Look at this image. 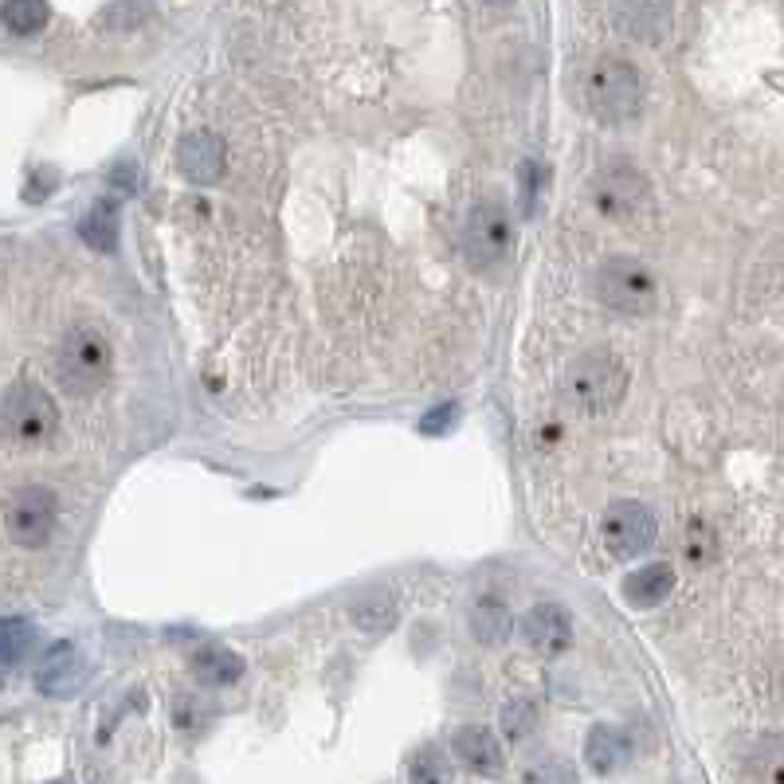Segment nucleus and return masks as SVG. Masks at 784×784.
<instances>
[{
	"instance_id": "14",
	"label": "nucleus",
	"mask_w": 784,
	"mask_h": 784,
	"mask_svg": "<svg viewBox=\"0 0 784 784\" xmlns=\"http://www.w3.org/2000/svg\"><path fill=\"white\" fill-rule=\"evenodd\" d=\"M451 749L471 773L479 776H503L506 769V753H503V741H498L495 729L486 726H463L456 729V738H451Z\"/></svg>"
},
{
	"instance_id": "9",
	"label": "nucleus",
	"mask_w": 784,
	"mask_h": 784,
	"mask_svg": "<svg viewBox=\"0 0 784 784\" xmlns=\"http://www.w3.org/2000/svg\"><path fill=\"white\" fill-rule=\"evenodd\" d=\"M655 514L635 498H620L604 510V545L612 557L632 561L639 553H647L655 545Z\"/></svg>"
},
{
	"instance_id": "4",
	"label": "nucleus",
	"mask_w": 784,
	"mask_h": 784,
	"mask_svg": "<svg viewBox=\"0 0 784 784\" xmlns=\"http://www.w3.org/2000/svg\"><path fill=\"white\" fill-rule=\"evenodd\" d=\"M597 299L608 310L627 318H644L655 314L659 307V279L652 275L644 260L635 255H612V260L600 263L597 272Z\"/></svg>"
},
{
	"instance_id": "16",
	"label": "nucleus",
	"mask_w": 784,
	"mask_h": 784,
	"mask_svg": "<svg viewBox=\"0 0 784 784\" xmlns=\"http://www.w3.org/2000/svg\"><path fill=\"white\" fill-rule=\"evenodd\" d=\"M193 675L205 687H232L243 679V659L224 644H205L193 655Z\"/></svg>"
},
{
	"instance_id": "25",
	"label": "nucleus",
	"mask_w": 784,
	"mask_h": 784,
	"mask_svg": "<svg viewBox=\"0 0 784 784\" xmlns=\"http://www.w3.org/2000/svg\"><path fill=\"white\" fill-rule=\"evenodd\" d=\"M538 726V706L530 699H510L503 706V734L510 741H522L526 734H533Z\"/></svg>"
},
{
	"instance_id": "17",
	"label": "nucleus",
	"mask_w": 784,
	"mask_h": 784,
	"mask_svg": "<svg viewBox=\"0 0 784 784\" xmlns=\"http://www.w3.org/2000/svg\"><path fill=\"white\" fill-rule=\"evenodd\" d=\"M585 761L592 773L608 776L627 761V738L612 726H592L585 738Z\"/></svg>"
},
{
	"instance_id": "18",
	"label": "nucleus",
	"mask_w": 784,
	"mask_h": 784,
	"mask_svg": "<svg viewBox=\"0 0 784 784\" xmlns=\"http://www.w3.org/2000/svg\"><path fill=\"white\" fill-rule=\"evenodd\" d=\"M510 608H506L503 597H479L475 608H471V632L483 647H498L510 639Z\"/></svg>"
},
{
	"instance_id": "27",
	"label": "nucleus",
	"mask_w": 784,
	"mask_h": 784,
	"mask_svg": "<svg viewBox=\"0 0 784 784\" xmlns=\"http://www.w3.org/2000/svg\"><path fill=\"white\" fill-rule=\"evenodd\" d=\"M111 181L118 188H126V193H134V188H138V165H134V161H122V165L111 173Z\"/></svg>"
},
{
	"instance_id": "23",
	"label": "nucleus",
	"mask_w": 784,
	"mask_h": 784,
	"mask_svg": "<svg viewBox=\"0 0 784 784\" xmlns=\"http://www.w3.org/2000/svg\"><path fill=\"white\" fill-rule=\"evenodd\" d=\"M32 639H36V627H32L28 620H20V616L4 620V624H0V644H4V667H16L20 659H24V652L32 647Z\"/></svg>"
},
{
	"instance_id": "24",
	"label": "nucleus",
	"mask_w": 784,
	"mask_h": 784,
	"mask_svg": "<svg viewBox=\"0 0 784 784\" xmlns=\"http://www.w3.org/2000/svg\"><path fill=\"white\" fill-rule=\"evenodd\" d=\"M146 16H150V4H146V0H114L111 9L99 16V24H103L106 32H134L138 24H146Z\"/></svg>"
},
{
	"instance_id": "20",
	"label": "nucleus",
	"mask_w": 784,
	"mask_h": 784,
	"mask_svg": "<svg viewBox=\"0 0 784 784\" xmlns=\"http://www.w3.org/2000/svg\"><path fill=\"white\" fill-rule=\"evenodd\" d=\"M79 235L94 252H114L118 247V208L111 200H94L91 212L79 220Z\"/></svg>"
},
{
	"instance_id": "2",
	"label": "nucleus",
	"mask_w": 784,
	"mask_h": 784,
	"mask_svg": "<svg viewBox=\"0 0 784 784\" xmlns=\"http://www.w3.org/2000/svg\"><path fill=\"white\" fill-rule=\"evenodd\" d=\"M580 94H585L588 114L597 122L627 126L639 114V106H644V79L635 71V64H627L620 56H604L588 67Z\"/></svg>"
},
{
	"instance_id": "21",
	"label": "nucleus",
	"mask_w": 784,
	"mask_h": 784,
	"mask_svg": "<svg viewBox=\"0 0 784 784\" xmlns=\"http://www.w3.org/2000/svg\"><path fill=\"white\" fill-rule=\"evenodd\" d=\"M51 20V4L47 0H4V28L12 36H36Z\"/></svg>"
},
{
	"instance_id": "3",
	"label": "nucleus",
	"mask_w": 784,
	"mask_h": 784,
	"mask_svg": "<svg viewBox=\"0 0 784 784\" xmlns=\"http://www.w3.org/2000/svg\"><path fill=\"white\" fill-rule=\"evenodd\" d=\"M111 342L94 326H71L51 354V373L71 396H94L111 381Z\"/></svg>"
},
{
	"instance_id": "19",
	"label": "nucleus",
	"mask_w": 784,
	"mask_h": 784,
	"mask_svg": "<svg viewBox=\"0 0 784 784\" xmlns=\"http://www.w3.org/2000/svg\"><path fill=\"white\" fill-rule=\"evenodd\" d=\"M349 616H354V624L361 627V632L384 635L392 624H396V600H392L389 592H384V588H369L365 597L354 600Z\"/></svg>"
},
{
	"instance_id": "28",
	"label": "nucleus",
	"mask_w": 784,
	"mask_h": 784,
	"mask_svg": "<svg viewBox=\"0 0 784 784\" xmlns=\"http://www.w3.org/2000/svg\"><path fill=\"white\" fill-rule=\"evenodd\" d=\"M483 4H495V9H498V4H510V0H483Z\"/></svg>"
},
{
	"instance_id": "11",
	"label": "nucleus",
	"mask_w": 784,
	"mask_h": 784,
	"mask_svg": "<svg viewBox=\"0 0 784 784\" xmlns=\"http://www.w3.org/2000/svg\"><path fill=\"white\" fill-rule=\"evenodd\" d=\"M177 169L193 185H216L228 169L224 138L212 130H193L177 141Z\"/></svg>"
},
{
	"instance_id": "13",
	"label": "nucleus",
	"mask_w": 784,
	"mask_h": 784,
	"mask_svg": "<svg viewBox=\"0 0 784 784\" xmlns=\"http://www.w3.org/2000/svg\"><path fill=\"white\" fill-rule=\"evenodd\" d=\"M522 635H526V644H530L533 652L561 655L565 647L573 644V620L561 604L545 600V604H533L530 612L522 616Z\"/></svg>"
},
{
	"instance_id": "12",
	"label": "nucleus",
	"mask_w": 784,
	"mask_h": 784,
	"mask_svg": "<svg viewBox=\"0 0 784 784\" xmlns=\"http://www.w3.org/2000/svg\"><path fill=\"white\" fill-rule=\"evenodd\" d=\"M87 659L79 655L76 644H56L44 655V664L36 671V687L47 699H71V694L83 691L87 682Z\"/></svg>"
},
{
	"instance_id": "26",
	"label": "nucleus",
	"mask_w": 784,
	"mask_h": 784,
	"mask_svg": "<svg viewBox=\"0 0 784 784\" xmlns=\"http://www.w3.org/2000/svg\"><path fill=\"white\" fill-rule=\"evenodd\" d=\"M522 784H577V773L565 761H557V757H545V761L526 769Z\"/></svg>"
},
{
	"instance_id": "10",
	"label": "nucleus",
	"mask_w": 784,
	"mask_h": 784,
	"mask_svg": "<svg viewBox=\"0 0 784 784\" xmlns=\"http://www.w3.org/2000/svg\"><path fill=\"white\" fill-rule=\"evenodd\" d=\"M612 24L620 36L635 44H667L675 32V4L671 0H612Z\"/></svg>"
},
{
	"instance_id": "1",
	"label": "nucleus",
	"mask_w": 784,
	"mask_h": 784,
	"mask_svg": "<svg viewBox=\"0 0 784 784\" xmlns=\"http://www.w3.org/2000/svg\"><path fill=\"white\" fill-rule=\"evenodd\" d=\"M561 392L585 416H608L627 396V365L612 349H585L565 365Z\"/></svg>"
},
{
	"instance_id": "8",
	"label": "nucleus",
	"mask_w": 784,
	"mask_h": 784,
	"mask_svg": "<svg viewBox=\"0 0 784 784\" xmlns=\"http://www.w3.org/2000/svg\"><path fill=\"white\" fill-rule=\"evenodd\" d=\"M592 200L612 220H632V216H639L647 208L652 188H647L644 173L632 161H608L592 177Z\"/></svg>"
},
{
	"instance_id": "15",
	"label": "nucleus",
	"mask_w": 784,
	"mask_h": 784,
	"mask_svg": "<svg viewBox=\"0 0 784 784\" xmlns=\"http://www.w3.org/2000/svg\"><path fill=\"white\" fill-rule=\"evenodd\" d=\"M675 592V569L667 561H652V565H639L635 573L624 577V600L632 608H655L664 604Z\"/></svg>"
},
{
	"instance_id": "7",
	"label": "nucleus",
	"mask_w": 784,
	"mask_h": 784,
	"mask_svg": "<svg viewBox=\"0 0 784 784\" xmlns=\"http://www.w3.org/2000/svg\"><path fill=\"white\" fill-rule=\"evenodd\" d=\"M510 220L498 205L483 200L468 212L463 220V232H459V247H463V260L475 267V272H491L510 255Z\"/></svg>"
},
{
	"instance_id": "6",
	"label": "nucleus",
	"mask_w": 784,
	"mask_h": 784,
	"mask_svg": "<svg viewBox=\"0 0 784 784\" xmlns=\"http://www.w3.org/2000/svg\"><path fill=\"white\" fill-rule=\"evenodd\" d=\"M56 522H59V498L47 486L39 483L20 486L16 495L9 498L4 530H9V542H16L20 550H44L47 538L56 533Z\"/></svg>"
},
{
	"instance_id": "5",
	"label": "nucleus",
	"mask_w": 784,
	"mask_h": 784,
	"mask_svg": "<svg viewBox=\"0 0 784 784\" xmlns=\"http://www.w3.org/2000/svg\"><path fill=\"white\" fill-rule=\"evenodd\" d=\"M4 431L20 448H44L59 431V408L44 384L20 377L4 396Z\"/></svg>"
},
{
	"instance_id": "22",
	"label": "nucleus",
	"mask_w": 784,
	"mask_h": 784,
	"mask_svg": "<svg viewBox=\"0 0 784 784\" xmlns=\"http://www.w3.org/2000/svg\"><path fill=\"white\" fill-rule=\"evenodd\" d=\"M408 784H451L448 757L439 753L436 746L416 749V757L408 761Z\"/></svg>"
},
{
	"instance_id": "29",
	"label": "nucleus",
	"mask_w": 784,
	"mask_h": 784,
	"mask_svg": "<svg viewBox=\"0 0 784 784\" xmlns=\"http://www.w3.org/2000/svg\"><path fill=\"white\" fill-rule=\"evenodd\" d=\"M51 784H71V781H51Z\"/></svg>"
}]
</instances>
